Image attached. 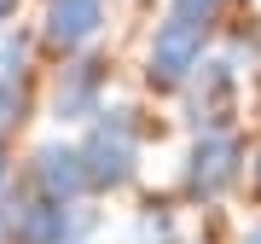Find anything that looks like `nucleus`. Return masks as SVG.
Returning <instances> with one entry per match:
<instances>
[{"instance_id": "f257e3e1", "label": "nucleus", "mask_w": 261, "mask_h": 244, "mask_svg": "<svg viewBox=\"0 0 261 244\" xmlns=\"http://www.w3.org/2000/svg\"><path fill=\"white\" fill-rule=\"evenodd\" d=\"M82 169H87V186H122L134 175V122H128V111H111L93 128V140L82 145Z\"/></svg>"}, {"instance_id": "f03ea898", "label": "nucleus", "mask_w": 261, "mask_h": 244, "mask_svg": "<svg viewBox=\"0 0 261 244\" xmlns=\"http://www.w3.org/2000/svg\"><path fill=\"white\" fill-rule=\"evenodd\" d=\"M203 29H209V23L168 18V23L157 29V41H151V82H163V87L186 82V76L203 64Z\"/></svg>"}, {"instance_id": "7ed1b4c3", "label": "nucleus", "mask_w": 261, "mask_h": 244, "mask_svg": "<svg viewBox=\"0 0 261 244\" xmlns=\"http://www.w3.org/2000/svg\"><path fill=\"white\" fill-rule=\"evenodd\" d=\"M6 233H12V244H70L75 233H87V215H70L53 198H41V204H12Z\"/></svg>"}, {"instance_id": "20e7f679", "label": "nucleus", "mask_w": 261, "mask_h": 244, "mask_svg": "<svg viewBox=\"0 0 261 244\" xmlns=\"http://www.w3.org/2000/svg\"><path fill=\"white\" fill-rule=\"evenodd\" d=\"M192 192L197 198H215V192H226L238 180V140H226V134H203L192 151Z\"/></svg>"}, {"instance_id": "39448f33", "label": "nucleus", "mask_w": 261, "mask_h": 244, "mask_svg": "<svg viewBox=\"0 0 261 244\" xmlns=\"http://www.w3.org/2000/svg\"><path fill=\"white\" fill-rule=\"evenodd\" d=\"M99 23H105V0H53L47 6V41L64 53L87 47L99 35Z\"/></svg>"}, {"instance_id": "423d86ee", "label": "nucleus", "mask_w": 261, "mask_h": 244, "mask_svg": "<svg viewBox=\"0 0 261 244\" xmlns=\"http://www.w3.org/2000/svg\"><path fill=\"white\" fill-rule=\"evenodd\" d=\"M35 180H41V192H47L53 204L75 198V192L87 186L82 151H70V145H41V151H35Z\"/></svg>"}, {"instance_id": "0eeeda50", "label": "nucleus", "mask_w": 261, "mask_h": 244, "mask_svg": "<svg viewBox=\"0 0 261 244\" xmlns=\"http://www.w3.org/2000/svg\"><path fill=\"white\" fill-rule=\"evenodd\" d=\"M99 105V64H75L58 82V122H82Z\"/></svg>"}, {"instance_id": "6e6552de", "label": "nucleus", "mask_w": 261, "mask_h": 244, "mask_svg": "<svg viewBox=\"0 0 261 244\" xmlns=\"http://www.w3.org/2000/svg\"><path fill=\"white\" fill-rule=\"evenodd\" d=\"M203 70H209V87H197L192 116H197V122H209V128H221L226 111H232V70H226V64H203Z\"/></svg>"}, {"instance_id": "1a4fd4ad", "label": "nucleus", "mask_w": 261, "mask_h": 244, "mask_svg": "<svg viewBox=\"0 0 261 244\" xmlns=\"http://www.w3.org/2000/svg\"><path fill=\"white\" fill-rule=\"evenodd\" d=\"M23 70V35L18 29H0V87H12Z\"/></svg>"}, {"instance_id": "9d476101", "label": "nucleus", "mask_w": 261, "mask_h": 244, "mask_svg": "<svg viewBox=\"0 0 261 244\" xmlns=\"http://www.w3.org/2000/svg\"><path fill=\"white\" fill-rule=\"evenodd\" d=\"M215 12V0H174V18H192V23H203Z\"/></svg>"}, {"instance_id": "9b49d317", "label": "nucleus", "mask_w": 261, "mask_h": 244, "mask_svg": "<svg viewBox=\"0 0 261 244\" xmlns=\"http://www.w3.org/2000/svg\"><path fill=\"white\" fill-rule=\"evenodd\" d=\"M12 12H18V0H0V18H12Z\"/></svg>"}, {"instance_id": "f8f14e48", "label": "nucleus", "mask_w": 261, "mask_h": 244, "mask_svg": "<svg viewBox=\"0 0 261 244\" xmlns=\"http://www.w3.org/2000/svg\"><path fill=\"white\" fill-rule=\"evenodd\" d=\"M244 244H261V227H255V233H250V238H244Z\"/></svg>"}, {"instance_id": "ddd939ff", "label": "nucleus", "mask_w": 261, "mask_h": 244, "mask_svg": "<svg viewBox=\"0 0 261 244\" xmlns=\"http://www.w3.org/2000/svg\"><path fill=\"white\" fill-rule=\"evenodd\" d=\"M0 180H6V157H0Z\"/></svg>"}, {"instance_id": "4468645a", "label": "nucleus", "mask_w": 261, "mask_h": 244, "mask_svg": "<svg viewBox=\"0 0 261 244\" xmlns=\"http://www.w3.org/2000/svg\"><path fill=\"white\" fill-rule=\"evenodd\" d=\"M255 180H261V163H255Z\"/></svg>"}]
</instances>
